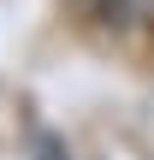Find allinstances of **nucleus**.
I'll return each mask as SVG.
<instances>
[{
    "label": "nucleus",
    "instance_id": "nucleus-1",
    "mask_svg": "<svg viewBox=\"0 0 154 160\" xmlns=\"http://www.w3.org/2000/svg\"><path fill=\"white\" fill-rule=\"evenodd\" d=\"M77 6L101 24H148L154 18V0H77Z\"/></svg>",
    "mask_w": 154,
    "mask_h": 160
},
{
    "label": "nucleus",
    "instance_id": "nucleus-2",
    "mask_svg": "<svg viewBox=\"0 0 154 160\" xmlns=\"http://www.w3.org/2000/svg\"><path fill=\"white\" fill-rule=\"evenodd\" d=\"M36 160H71V154H65V142H59L53 131H42V137H36Z\"/></svg>",
    "mask_w": 154,
    "mask_h": 160
}]
</instances>
